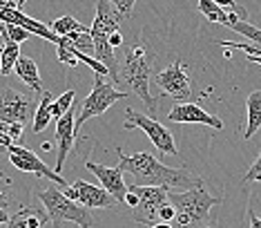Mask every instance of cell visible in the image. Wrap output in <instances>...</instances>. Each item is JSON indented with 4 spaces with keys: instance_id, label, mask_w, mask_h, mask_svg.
I'll return each mask as SVG.
<instances>
[{
    "instance_id": "obj_29",
    "label": "cell",
    "mask_w": 261,
    "mask_h": 228,
    "mask_svg": "<svg viewBox=\"0 0 261 228\" xmlns=\"http://www.w3.org/2000/svg\"><path fill=\"white\" fill-rule=\"evenodd\" d=\"M215 5H219L221 9L230 11V14H237L241 18V20H248V11L241 7V5H237V0H212Z\"/></svg>"
},
{
    "instance_id": "obj_27",
    "label": "cell",
    "mask_w": 261,
    "mask_h": 228,
    "mask_svg": "<svg viewBox=\"0 0 261 228\" xmlns=\"http://www.w3.org/2000/svg\"><path fill=\"white\" fill-rule=\"evenodd\" d=\"M61 38H63V36H61ZM65 38H67L69 43H72L79 52L94 56V38H92V34H90V32H74V34L65 36Z\"/></svg>"
},
{
    "instance_id": "obj_12",
    "label": "cell",
    "mask_w": 261,
    "mask_h": 228,
    "mask_svg": "<svg viewBox=\"0 0 261 228\" xmlns=\"http://www.w3.org/2000/svg\"><path fill=\"white\" fill-rule=\"evenodd\" d=\"M63 193L67 199L79 201L81 206H85V208H114L118 203L105 188L87 184L85 179H76L74 184H69L67 188H63Z\"/></svg>"
},
{
    "instance_id": "obj_17",
    "label": "cell",
    "mask_w": 261,
    "mask_h": 228,
    "mask_svg": "<svg viewBox=\"0 0 261 228\" xmlns=\"http://www.w3.org/2000/svg\"><path fill=\"white\" fill-rule=\"evenodd\" d=\"M16 76L25 83L27 87H32L36 94H43L45 92V87H43V81H40V74H38V65L34 58H29V56H20L18 58V63H16Z\"/></svg>"
},
{
    "instance_id": "obj_37",
    "label": "cell",
    "mask_w": 261,
    "mask_h": 228,
    "mask_svg": "<svg viewBox=\"0 0 261 228\" xmlns=\"http://www.w3.org/2000/svg\"><path fill=\"white\" fill-rule=\"evenodd\" d=\"M150 228H174L172 224H165V221H159V224H154V226H150Z\"/></svg>"
},
{
    "instance_id": "obj_4",
    "label": "cell",
    "mask_w": 261,
    "mask_h": 228,
    "mask_svg": "<svg viewBox=\"0 0 261 228\" xmlns=\"http://www.w3.org/2000/svg\"><path fill=\"white\" fill-rule=\"evenodd\" d=\"M170 203L176 208V228H203L210 211L221 203V197H212L205 188H192L186 193H168Z\"/></svg>"
},
{
    "instance_id": "obj_18",
    "label": "cell",
    "mask_w": 261,
    "mask_h": 228,
    "mask_svg": "<svg viewBox=\"0 0 261 228\" xmlns=\"http://www.w3.org/2000/svg\"><path fill=\"white\" fill-rule=\"evenodd\" d=\"M246 112H248V123H246V132H243V139H252L261 128V89H254V92L248 94Z\"/></svg>"
},
{
    "instance_id": "obj_19",
    "label": "cell",
    "mask_w": 261,
    "mask_h": 228,
    "mask_svg": "<svg viewBox=\"0 0 261 228\" xmlns=\"http://www.w3.org/2000/svg\"><path fill=\"white\" fill-rule=\"evenodd\" d=\"M199 11L203 14L210 22H217V25H225V27H232V22L241 20L237 14H230V11L221 9L219 5H215L212 0H199Z\"/></svg>"
},
{
    "instance_id": "obj_25",
    "label": "cell",
    "mask_w": 261,
    "mask_h": 228,
    "mask_svg": "<svg viewBox=\"0 0 261 228\" xmlns=\"http://www.w3.org/2000/svg\"><path fill=\"white\" fill-rule=\"evenodd\" d=\"M74 99H76L74 89H67V92H63L58 99H54V105H51V117H54L56 121L61 117H65V114L74 107Z\"/></svg>"
},
{
    "instance_id": "obj_30",
    "label": "cell",
    "mask_w": 261,
    "mask_h": 228,
    "mask_svg": "<svg viewBox=\"0 0 261 228\" xmlns=\"http://www.w3.org/2000/svg\"><path fill=\"white\" fill-rule=\"evenodd\" d=\"M22 130H25V125H20V123H0V132H3L5 136H9L14 143L20 141Z\"/></svg>"
},
{
    "instance_id": "obj_32",
    "label": "cell",
    "mask_w": 261,
    "mask_h": 228,
    "mask_svg": "<svg viewBox=\"0 0 261 228\" xmlns=\"http://www.w3.org/2000/svg\"><path fill=\"white\" fill-rule=\"evenodd\" d=\"M110 3L118 9V14H121L123 18H129L132 16V7H134L136 0H110Z\"/></svg>"
},
{
    "instance_id": "obj_9",
    "label": "cell",
    "mask_w": 261,
    "mask_h": 228,
    "mask_svg": "<svg viewBox=\"0 0 261 228\" xmlns=\"http://www.w3.org/2000/svg\"><path fill=\"white\" fill-rule=\"evenodd\" d=\"M38 101L36 97H27L18 89L7 87L0 94V123H20L27 125L34 121Z\"/></svg>"
},
{
    "instance_id": "obj_28",
    "label": "cell",
    "mask_w": 261,
    "mask_h": 228,
    "mask_svg": "<svg viewBox=\"0 0 261 228\" xmlns=\"http://www.w3.org/2000/svg\"><path fill=\"white\" fill-rule=\"evenodd\" d=\"M230 29L237 32V34H241V36H246V38H250L252 45L261 47V29L250 25L248 20H237V22H232V27H230Z\"/></svg>"
},
{
    "instance_id": "obj_11",
    "label": "cell",
    "mask_w": 261,
    "mask_h": 228,
    "mask_svg": "<svg viewBox=\"0 0 261 228\" xmlns=\"http://www.w3.org/2000/svg\"><path fill=\"white\" fill-rule=\"evenodd\" d=\"M7 159H9V164L14 166L16 170L32 172V175H36V177H45V179H49L54 186H61V188H67L69 186L56 170H51V168L47 166L36 152H32L29 148L18 146V143L7 150Z\"/></svg>"
},
{
    "instance_id": "obj_42",
    "label": "cell",
    "mask_w": 261,
    "mask_h": 228,
    "mask_svg": "<svg viewBox=\"0 0 261 228\" xmlns=\"http://www.w3.org/2000/svg\"><path fill=\"white\" fill-rule=\"evenodd\" d=\"M0 152H3V150H0Z\"/></svg>"
},
{
    "instance_id": "obj_8",
    "label": "cell",
    "mask_w": 261,
    "mask_h": 228,
    "mask_svg": "<svg viewBox=\"0 0 261 228\" xmlns=\"http://www.w3.org/2000/svg\"><path fill=\"white\" fill-rule=\"evenodd\" d=\"M129 190L136 193L139 197V206L132 211V217L136 224L143 226H154L159 224V211L168 203V193L170 188H163V186H136L132 184Z\"/></svg>"
},
{
    "instance_id": "obj_5",
    "label": "cell",
    "mask_w": 261,
    "mask_h": 228,
    "mask_svg": "<svg viewBox=\"0 0 261 228\" xmlns=\"http://www.w3.org/2000/svg\"><path fill=\"white\" fill-rule=\"evenodd\" d=\"M38 199L43 201L49 219H65V221H74L79 224V228H100V224L94 219V215L90 213V208L81 206L79 201L67 199L63 193L61 186H51V188L38 190Z\"/></svg>"
},
{
    "instance_id": "obj_10",
    "label": "cell",
    "mask_w": 261,
    "mask_h": 228,
    "mask_svg": "<svg viewBox=\"0 0 261 228\" xmlns=\"http://www.w3.org/2000/svg\"><path fill=\"white\" fill-rule=\"evenodd\" d=\"M154 83L161 87L163 94H168L174 101H188L192 97V79L186 67V63L176 58L170 67L154 74Z\"/></svg>"
},
{
    "instance_id": "obj_41",
    "label": "cell",
    "mask_w": 261,
    "mask_h": 228,
    "mask_svg": "<svg viewBox=\"0 0 261 228\" xmlns=\"http://www.w3.org/2000/svg\"><path fill=\"white\" fill-rule=\"evenodd\" d=\"M203 228H212V226H203Z\"/></svg>"
},
{
    "instance_id": "obj_22",
    "label": "cell",
    "mask_w": 261,
    "mask_h": 228,
    "mask_svg": "<svg viewBox=\"0 0 261 228\" xmlns=\"http://www.w3.org/2000/svg\"><path fill=\"white\" fill-rule=\"evenodd\" d=\"M49 29L56 36H69V34H74V32H90V27L83 25V22H79L74 16H69V14L56 18V20L49 25Z\"/></svg>"
},
{
    "instance_id": "obj_38",
    "label": "cell",
    "mask_w": 261,
    "mask_h": 228,
    "mask_svg": "<svg viewBox=\"0 0 261 228\" xmlns=\"http://www.w3.org/2000/svg\"><path fill=\"white\" fill-rule=\"evenodd\" d=\"M248 61H250V63H257L259 67H261V58H257V56H248Z\"/></svg>"
},
{
    "instance_id": "obj_34",
    "label": "cell",
    "mask_w": 261,
    "mask_h": 228,
    "mask_svg": "<svg viewBox=\"0 0 261 228\" xmlns=\"http://www.w3.org/2000/svg\"><path fill=\"white\" fill-rule=\"evenodd\" d=\"M108 43H110L112 47H114V50H116V47H121V45H123V36H121V32H114V34H110Z\"/></svg>"
},
{
    "instance_id": "obj_33",
    "label": "cell",
    "mask_w": 261,
    "mask_h": 228,
    "mask_svg": "<svg viewBox=\"0 0 261 228\" xmlns=\"http://www.w3.org/2000/svg\"><path fill=\"white\" fill-rule=\"evenodd\" d=\"M174 217H176V208L172 206V203L168 201L165 206L159 211V221H165V224H172L174 221Z\"/></svg>"
},
{
    "instance_id": "obj_6",
    "label": "cell",
    "mask_w": 261,
    "mask_h": 228,
    "mask_svg": "<svg viewBox=\"0 0 261 228\" xmlns=\"http://www.w3.org/2000/svg\"><path fill=\"white\" fill-rule=\"evenodd\" d=\"M125 99H127V92H118L112 83H108V76L94 74L92 92L85 97V101H83V107H81L79 117H76V121H74L76 139H79L81 128L90 121V119L98 117V114H103V112H108L114 103H118V101H125Z\"/></svg>"
},
{
    "instance_id": "obj_31",
    "label": "cell",
    "mask_w": 261,
    "mask_h": 228,
    "mask_svg": "<svg viewBox=\"0 0 261 228\" xmlns=\"http://www.w3.org/2000/svg\"><path fill=\"white\" fill-rule=\"evenodd\" d=\"M250 181H261V154L254 159V164L248 168V172L243 175V184H250Z\"/></svg>"
},
{
    "instance_id": "obj_14",
    "label": "cell",
    "mask_w": 261,
    "mask_h": 228,
    "mask_svg": "<svg viewBox=\"0 0 261 228\" xmlns=\"http://www.w3.org/2000/svg\"><path fill=\"white\" fill-rule=\"evenodd\" d=\"M168 121H172V123H203V125H210V128H215V130L223 128L221 119L215 117V114H210V112H205L203 107L197 105V103H176L168 114Z\"/></svg>"
},
{
    "instance_id": "obj_13",
    "label": "cell",
    "mask_w": 261,
    "mask_h": 228,
    "mask_svg": "<svg viewBox=\"0 0 261 228\" xmlns=\"http://www.w3.org/2000/svg\"><path fill=\"white\" fill-rule=\"evenodd\" d=\"M85 168L92 172V175H96V179L100 181L108 193L114 197L118 203H123L125 199L129 186L125 184V179H123V170H118V168H108V166H100V164H94V161L87 159L85 161Z\"/></svg>"
},
{
    "instance_id": "obj_23",
    "label": "cell",
    "mask_w": 261,
    "mask_h": 228,
    "mask_svg": "<svg viewBox=\"0 0 261 228\" xmlns=\"http://www.w3.org/2000/svg\"><path fill=\"white\" fill-rule=\"evenodd\" d=\"M14 206V197H11V179H7L0 172V226L9 221V208Z\"/></svg>"
},
{
    "instance_id": "obj_7",
    "label": "cell",
    "mask_w": 261,
    "mask_h": 228,
    "mask_svg": "<svg viewBox=\"0 0 261 228\" xmlns=\"http://www.w3.org/2000/svg\"><path fill=\"white\" fill-rule=\"evenodd\" d=\"M123 130H143L147 134V139L152 141V146L163 154H170V157H179V148H176V141H174V134L165 128L163 123H159L154 117H145V114L132 110L127 107L125 110V119H123Z\"/></svg>"
},
{
    "instance_id": "obj_16",
    "label": "cell",
    "mask_w": 261,
    "mask_h": 228,
    "mask_svg": "<svg viewBox=\"0 0 261 228\" xmlns=\"http://www.w3.org/2000/svg\"><path fill=\"white\" fill-rule=\"evenodd\" d=\"M49 219L47 211H38L36 206H22L7 221V228H43Z\"/></svg>"
},
{
    "instance_id": "obj_24",
    "label": "cell",
    "mask_w": 261,
    "mask_h": 228,
    "mask_svg": "<svg viewBox=\"0 0 261 228\" xmlns=\"http://www.w3.org/2000/svg\"><path fill=\"white\" fill-rule=\"evenodd\" d=\"M0 36H3V40H11V43H22V40H27L32 32L20 25H14V22H3L0 20Z\"/></svg>"
},
{
    "instance_id": "obj_21",
    "label": "cell",
    "mask_w": 261,
    "mask_h": 228,
    "mask_svg": "<svg viewBox=\"0 0 261 228\" xmlns=\"http://www.w3.org/2000/svg\"><path fill=\"white\" fill-rule=\"evenodd\" d=\"M20 58V45L18 43H11V40H5V47L0 52V74L9 76L14 72L16 63Z\"/></svg>"
},
{
    "instance_id": "obj_3",
    "label": "cell",
    "mask_w": 261,
    "mask_h": 228,
    "mask_svg": "<svg viewBox=\"0 0 261 228\" xmlns=\"http://www.w3.org/2000/svg\"><path fill=\"white\" fill-rule=\"evenodd\" d=\"M154 54L150 47L141 40L127 45L123 54L121 63V83L129 85V89L145 103L150 114L156 112V99L150 94V76H152V65H154Z\"/></svg>"
},
{
    "instance_id": "obj_2",
    "label": "cell",
    "mask_w": 261,
    "mask_h": 228,
    "mask_svg": "<svg viewBox=\"0 0 261 228\" xmlns=\"http://www.w3.org/2000/svg\"><path fill=\"white\" fill-rule=\"evenodd\" d=\"M123 16L118 14V9L110 0H98L96 3V16L90 27V34L94 38V58L98 63H103L110 72V79L114 81V85L121 83V61L116 58L114 47L108 43L110 34L121 32Z\"/></svg>"
},
{
    "instance_id": "obj_35",
    "label": "cell",
    "mask_w": 261,
    "mask_h": 228,
    "mask_svg": "<svg viewBox=\"0 0 261 228\" xmlns=\"http://www.w3.org/2000/svg\"><path fill=\"white\" fill-rule=\"evenodd\" d=\"M51 228H79V224H74V221H65V219H54L51 221Z\"/></svg>"
},
{
    "instance_id": "obj_26",
    "label": "cell",
    "mask_w": 261,
    "mask_h": 228,
    "mask_svg": "<svg viewBox=\"0 0 261 228\" xmlns=\"http://www.w3.org/2000/svg\"><path fill=\"white\" fill-rule=\"evenodd\" d=\"M56 50H58V61H61L63 65H67V67H79V58H76V47L69 43L67 38H63L58 40V45H56Z\"/></svg>"
},
{
    "instance_id": "obj_36",
    "label": "cell",
    "mask_w": 261,
    "mask_h": 228,
    "mask_svg": "<svg viewBox=\"0 0 261 228\" xmlns=\"http://www.w3.org/2000/svg\"><path fill=\"white\" fill-rule=\"evenodd\" d=\"M248 219H250V228H261V217H257L252 211H248Z\"/></svg>"
},
{
    "instance_id": "obj_39",
    "label": "cell",
    "mask_w": 261,
    "mask_h": 228,
    "mask_svg": "<svg viewBox=\"0 0 261 228\" xmlns=\"http://www.w3.org/2000/svg\"><path fill=\"white\" fill-rule=\"evenodd\" d=\"M25 3H27V0H16V5H18V9L25 7Z\"/></svg>"
},
{
    "instance_id": "obj_40",
    "label": "cell",
    "mask_w": 261,
    "mask_h": 228,
    "mask_svg": "<svg viewBox=\"0 0 261 228\" xmlns=\"http://www.w3.org/2000/svg\"><path fill=\"white\" fill-rule=\"evenodd\" d=\"M3 47H5V40H3V36H0V52H3Z\"/></svg>"
},
{
    "instance_id": "obj_20",
    "label": "cell",
    "mask_w": 261,
    "mask_h": 228,
    "mask_svg": "<svg viewBox=\"0 0 261 228\" xmlns=\"http://www.w3.org/2000/svg\"><path fill=\"white\" fill-rule=\"evenodd\" d=\"M51 105H54V99H51V92H45L40 94V101H38V107H36V114H34V121H32V132L34 134H40L47 125L51 123Z\"/></svg>"
},
{
    "instance_id": "obj_1",
    "label": "cell",
    "mask_w": 261,
    "mask_h": 228,
    "mask_svg": "<svg viewBox=\"0 0 261 228\" xmlns=\"http://www.w3.org/2000/svg\"><path fill=\"white\" fill-rule=\"evenodd\" d=\"M118 152V170L127 172L134 177L136 186H163V188H181V190H192V188H203V179L188 168H170L163 166L156 157L150 152L141 150L134 154H125L121 148Z\"/></svg>"
},
{
    "instance_id": "obj_15",
    "label": "cell",
    "mask_w": 261,
    "mask_h": 228,
    "mask_svg": "<svg viewBox=\"0 0 261 228\" xmlns=\"http://www.w3.org/2000/svg\"><path fill=\"white\" fill-rule=\"evenodd\" d=\"M74 107L69 110L65 117H61L56 121V143H58V161H56V172L61 175L63 168H65V161H67L69 152L74 148V141H76V132H74Z\"/></svg>"
}]
</instances>
